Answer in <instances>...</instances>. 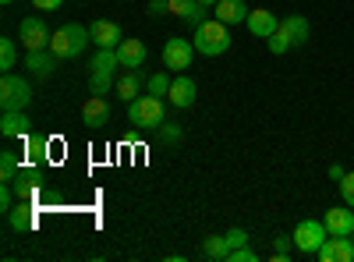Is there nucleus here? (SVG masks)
Here are the masks:
<instances>
[{
  "instance_id": "f257e3e1",
  "label": "nucleus",
  "mask_w": 354,
  "mask_h": 262,
  "mask_svg": "<svg viewBox=\"0 0 354 262\" xmlns=\"http://www.w3.org/2000/svg\"><path fill=\"white\" fill-rule=\"evenodd\" d=\"M88 43H93V32H88V25H61L57 32L50 36V50L57 61H75V57H82L88 50Z\"/></svg>"
},
{
  "instance_id": "f03ea898",
  "label": "nucleus",
  "mask_w": 354,
  "mask_h": 262,
  "mask_svg": "<svg viewBox=\"0 0 354 262\" xmlns=\"http://www.w3.org/2000/svg\"><path fill=\"white\" fill-rule=\"evenodd\" d=\"M117 50H106V46H96L93 53V64H88V93L93 96H106L113 85H117Z\"/></svg>"
},
{
  "instance_id": "7ed1b4c3",
  "label": "nucleus",
  "mask_w": 354,
  "mask_h": 262,
  "mask_svg": "<svg viewBox=\"0 0 354 262\" xmlns=\"http://www.w3.org/2000/svg\"><path fill=\"white\" fill-rule=\"evenodd\" d=\"M128 121L135 128H145V131H160L167 124V106H163V96H153L145 93L138 100L128 103Z\"/></svg>"
},
{
  "instance_id": "20e7f679",
  "label": "nucleus",
  "mask_w": 354,
  "mask_h": 262,
  "mask_svg": "<svg viewBox=\"0 0 354 262\" xmlns=\"http://www.w3.org/2000/svg\"><path fill=\"white\" fill-rule=\"evenodd\" d=\"M230 25H223L220 18L213 21H202L198 28H192V43H195V53L202 57H220L230 50V32H227Z\"/></svg>"
},
{
  "instance_id": "39448f33",
  "label": "nucleus",
  "mask_w": 354,
  "mask_h": 262,
  "mask_svg": "<svg viewBox=\"0 0 354 262\" xmlns=\"http://www.w3.org/2000/svg\"><path fill=\"white\" fill-rule=\"evenodd\" d=\"M28 103H32V85H28V78L8 71L0 78V110H25Z\"/></svg>"
},
{
  "instance_id": "423d86ee",
  "label": "nucleus",
  "mask_w": 354,
  "mask_h": 262,
  "mask_svg": "<svg viewBox=\"0 0 354 262\" xmlns=\"http://www.w3.org/2000/svg\"><path fill=\"white\" fill-rule=\"evenodd\" d=\"M326 238H330V230H326L322 220H301L298 227H294V248H298L301 255H315Z\"/></svg>"
},
{
  "instance_id": "0eeeda50",
  "label": "nucleus",
  "mask_w": 354,
  "mask_h": 262,
  "mask_svg": "<svg viewBox=\"0 0 354 262\" xmlns=\"http://www.w3.org/2000/svg\"><path fill=\"white\" fill-rule=\"evenodd\" d=\"M192 50H195V43H188V39H181V36H170V39L163 43V68L174 71V75L188 71V68H192Z\"/></svg>"
},
{
  "instance_id": "6e6552de",
  "label": "nucleus",
  "mask_w": 354,
  "mask_h": 262,
  "mask_svg": "<svg viewBox=\"0 0 354 262\" xmlns=\"http://www.w3.org/2000/svg\"><path fill=\"white\" fill-rule=\"evenodd\" d=\"M18 36H21V46H25V50H50V36H53V32L43 25V18L28 15V18H21Z\"/></svg>"
},
{
  "instance_id": "1a4fd4ad",
  "label": "nucleus",
  "mask_w": 354,
  "mask_h": 262,
  "mask_svg": "<svg viewBox=\"0 0 354 262\" xmlns=\"http://www.w3.org/2000/svg\"><path fill=\"white\" fill-rule=\"evenodd\" d=\"M315 255L322 262H354V234H330Z\"/></svg>"
},
{
  "instance_id": "9d476101",
  "label": "nucleus",
  "mask_w": 354,
  "mask_h": 262,
  "mask_svg": "<svg viewBox=\"0 0 354 262\" xmlns=\"http://www.w3.org/2000/svg\"><path fill=\"white\" fill-rule=\"evenodd\" d=\"M145 82H149V78L142 75V68H131V71H124V68H121V75H117V85H113V93H117V100H121V103H131V100H138V96H142Z\"/></svg>"
},
{
  "instance_id": "9b49d317",
  "label": "nucleus",
  "mask_w": 354,
  "mask_h": 262,
  "mask_svg": "<svg viewBox=\"0 0 354 262\" xmlns=\"http://www.w3.org/2000/svg\"><path fill=\"white\" fill-rule=\"evenodd\" d=\"M88 32H93V43L96 46H106V50H117L121 46V25L117 21H110V18H100V21H93L88 25Z\"/></svg>"
},
{
  "instance_id": "f8f14e48",
  "label": "nucleus",
  "mask_w": 354,
  "mask_h": 262,
  "mask_svg": "<svg viewBox=\"0 0 354 262\" xmlns=\"http://www.w3.org/2000/svg\"><path fill=\"white\" fill-rule=\"evenodd\" d=\"M82 121H85L88 128L110 124V103H106V96H88V100L82 103Z\"/></svg>"
},
{
  "instance_id": "ddd939ff",
  "label": "nucleus",
  "mask_w": 354,
  "mask_h": 262,
  "mask_svg": "<svg viewBox=\"0 0 354 262\" xmlns=\"http://www.w3.org/2000/svg\"><path fill=\"white\" fill-rule=\"evenodd\" d=\"M248 32L252 36H259V39H270L277 28H280V21H277V15L273 11H266V8H255V11H248Z\"/></svg>"
},
{
  "instance_id": "4468645a",
  "label": "nucleus",
  "mask_w": 354,
  "mask_h": 262,
  "mask_svg": "<svg viewBox=\"0 0 354 262\" xmlns=\"http://www.w3.org/2000/svg\"><path fill=\"white\" fill-rule=\"evenodd\" d=\"M25 68L32 78H50L57 68V57L53 50H25Z\"/></svg>"
},
{
  "instance_id": "2eb2a0df",
  "label": "nucleus",
  "mask_w": 354,
  "mask_h": 262,
  "mask_svg": "<svg viewBox=\"0 0 354 262\" xmlns=\"http://www.w3.org/2000/svg\"><path fill=\"white\" fill-rule=\"evenodd\" d=\"M322 223H326L330 234H354V209L347 206V202L344 206H333V209H326Z\"/></svg>"
},
{
  "instance_id": "dca6fc26",
  "label": "nucleus",
  "mask_w": 354,
  "mask_h": 262,
  "mask_svg": "<svg viewBox=\"0 0 354 262\" xmlns=\"http://www.w3.org/2000/svg\"><path fill=\"white\" fill-rule=\"evenodd\" d=\"M145 57H149V50H145L142 39H121V46H117V61H121L124 71L142 68V64H145Z\"/></svg>"
},
{
  "instance_id": "f3484780",
  "label": "nucleus",
  "mask_w": 354,
  "mask_h": 262,
  "mask_svg": "<svg viewBox=\"0 0 354 262\" xmlns=\"http://www.w3.org/2000/svg\"><path fill=\"white\" fill-rule=\"evenodd\" d=\"M167 96H170V103H174L177 110H188V106L195 103L198 89H195V82H192V78L181 71V75L174 78V85H170V93H167Z\"/></svg>"
},
{
  "instance_id": "a211bd4d",
  "label": "nucleus",
  "mask_w": 354,
  "mask_h": 262,
  "mask_svg": "<svg viewBox=\"0 0 354 262\" xmlns=\"http://www.w3.org/2000/svg\"><path fill=\"white\" fill-rule=\"evenodd\" d=\"M213 18H220L223 25H245L248 21V4L245 0H216Z\"/></svg>"
},
{
  "instance_id": "6ab92c4d",
  "label": "nucleus",
  "mask_w": 354,
  "mask_h": 262,
  "mask_svg": "<svg viewBox=\"0 0 354 262\" xmlns=\"http://www.w3.org/2000/svg\"><path fill=\"white\" fill-rule=\"evenodd\" d=\"M280 28L287 32V39H290L294 46H305L308 36H312V25H308L305 15H287V18H280Z\"/></svg>"
},
{
  "instance_id": "aec40b11",
  "label": "nucleus",
  "mask_w": 354,
  "mask_h": 262,
  "mask_svg": "<svg viewBox=\"0 0 354 262\" xmlns=\"http://www.w3.org/2000/svg\"><path fill=\"white\" fill-rule=\"evenodd\" d=\"M28 121L25 110H4V118H0V135L4 138H25L28 135Z\"/></svg>"
},
{
  "instance_id": "412c9836",
  "label": "nucleus",
  "mask_w": 354,
  "mask_h": 262,
  "mask_svg": "<svg viewBox=\"0 0 354 262\" xmlns=\"http://www.w3.org/2000/svg\"><path fill=\"white\" fill-rule=\"evenodd\" d=\"M8 223H11V230H32L36 227V209H32V202H18V206L8 213Z\"/></svg>"
},
{
  "instance_id": "4be33fe9",
  "label": "nucleus",
  "mask_w": 354,
  "mask_h": 262,
  "mask_svg": "<svg viewBox=\"0 0 354 262\" xmlns=\"http://www.w3.org/2000/svg\"><path fill=\"white\" fill-rule=\"evenodd\" d=\"M11 185H15V195H18V202H32V195H36V174H28V170L21 174V170H18Z\"/></svg>"
},
{
  "instance_id": "5701e85b",
  "label": "nucleus",
  "mask_w": 354,
  "mask_h": 262,
  "mask_svg": "<svg viewBox=\"0 0 354 262\" xmlns=\"http://www.w3.org/2000/svg\"><path fill=\"white\" fill-rule=\"evenodd\" d=\"M202 255H205V259H220V262H227V255H230L227 238H220V234L205 238V241H202Z\"/></svg>"
},
{
  "instance_id": "b1692460",
  "label": "nucleus",
  "mask_w": 354,
  "mask_h": 262,
  "mask_svg": "<svg viewBox=\"0 0 354 262\" xmlns=\"http://www.w3.org/2000/svg\"><path fill=\"white\" fill-rule=\"evenodd\" d=\"M15 64H18V46H15V39L4 36V39H0V71L8 75Z\"/></svg>"
},
{
  "instance_id": "393cba45",
  "label": "nucleus",
  "mask_w": 354,
  "mask_h": 262,
  "mask_svg": "<svg viewBox=\"0 0 354 262\" xmlns=\"http://www.w3.org/2000/svg\"><path fill=\"white\" fill-rule=\"evenodd\" d=\"M170 85H174V78H170L167 71H156V75H149V82H145V93L167 96V93H170Z\"/></svg>"
},
{
  "instance_id": "a878e982",
  "label": "nucleus",
  "mask_w": 354,
  "mask_h": 262,
  "mask_svg": "<svg viewBox=\"0 0 354 262\" xmlns=\"http://www.w3.org/2000/svg\"><path fill=\"white\" fill-rule=\"evenodd\" d=\"M18 170H21V163H18V156H15L11 149L0 153V181H15Z\"/></svg>"
},
{
  "instance_id": "bb28decb",
  "label": "nucleus",
  "mask_w": 354,
  "mask_h": 262,
  "mask_svg": "<svg viewBox=\"0 0 354 262\" xmlns=\"http://www.w3.org/2000/svg\"><path fill=\"white\" fill-rule=\"evenodd\" d=\"M290 252H294V234H277L273 238V259L277 262H287Z\"/></svg>"
},
{
  "instance_id": "cd10ccee",
  "label": "nucleus",
  "mask_w": 354,
  "mask_h": 262,
  "mask_svg": "<svg viewBox=\"0 0 354 262\" xmlns=\"http://www.w3.org/2000/svg\"><path fill=\"white\" fill-rule=\"evenodd\" d=\"M266 46H270V53H273V57H283L287 50H294V43L287 39V32H283V28H277V32H273L270 39H266Z\"/></svg>"
},
{
  "instance_id": "c85d7f7f",
  "label": "nucleus",
  "mask_w": 354,
  "mask_h": 262,
  "mask_svg": "<svg viewBox=\"0 0 354 262\" xmlns=\"http://www.w3.org/2000/svg\"><path fill=\"white\" fill-rule=\"evenodd\" d=\"M167 4H170V15H177V18H192V11L198 8V0H167Z\"/></svg>"
},
{
  "instance_id": "c756f323",
  "label": "nucleus",
  "mask_w": 354,
  "mask_h": 262,
  "mask_svg": "<svg viewBox=\"0 0 354 262\" xmlns=\"http://www.w3.org/2000/svg\"><path fill=\"white\" fill-rule=\"evenodd\" d=\"M25 153H28V163H39L43 160V138L25 135Z\"/></svg>"
},
{
  "instance_id": "7c9ffc66",
  "label": "nucleus",
  "mask_w": 354,
  "mask_h": 262,
  "mask_svg": "<svg viewBox=\"0 0 354 262\" xmlns=\"http://www.w3.org/2000/svg\"><path fill=\"white\" fill-rule=\"evenodd\" d=\"M0 209H4V213L15 209V185L11 181H0Z\"/></svg>"
},
{
  "instance_id": "2f4dec72",
  "label": "nucleus",
  "mask_w": 354,
  "mask_h": 262,
  "mask_svg": "<svg viewBox=\"0 0 354 262\" xmlns=\"http://www.w3.org/2000/svg\"><path fill=\"white\" fill-rule=\"evenodd\" d=\"M160 138H163L167 145H177V142H181V138H185V131H181V128H177V124H170V121H167V124L160 128Z\"/></svg>"
},
{
  "instance_id": "473e14b6",
  "label": "nucleus",
  "mask_w": 354,
  "mask_h": 262,
  "mask_svg": "<svg viewBox=\"0 0 354 262\" xmlns=\"http://www.w3.org/2000/svg\"><path fill=\"white\" fill-rule=\"evenodd\" d=\"M340 198L354 209V174H344V181H340Z\"/></svg>"
},
{
  "instance_id": "72a5a7b5",
  "label": "nucleus",
  "mask_w": 354,
  "mask_h": 262,
  "mask_svg": "<svg viewBox=\"0 0 354 262\" xmlns=\"http://www.w3.org/2000/svg\"><path fill=\"white\" fill-rule=\"evenodd\" d=\"M259 255L248 248V245H241V248H230V255H227V262H255Z\"/></svg>"
},
{
  "instance_id": "f704fd0d",
  "label": "nucleus",
  "mask_w": 354,
  "mask_h": 262,
  "mask_svg": "<svg viewBox=\"0 0 354 262\" xmlns=\"http://www.w3.org/2000/svg\"><path fill=\"white\" fill-rule=\"evenodd\" d=\"M223 238H227V245H230V248H241V245H248V234H245L241 227H230Z\"/></svg>"
},
{
  "instance_id": "c9c22d12",
  "label": "nucleus",
  "mask_w": 354,
  "mask_h": 262,
  "mask_svg": "<svg viewBox=\"0 0 354 262\" xmlns=\"http://www.w3.org/2000/svg\"><path fill=\"white\" fill-rule=\"evenodd\" d=\"M61 4H64V0H32V8H36V11H57Z\"/></svg>"
},
{
  "instance_id": "e433bc0d",
  "label": "nucleus",
  "mask_w": 354,
  "mask_h": 262,
  "mask_svg": "<svg viewBox=\"0 0 354 262\" xmlns=\"http://www.w3.org/2000/svg\"><path fill=\"white\" fill-rule=\"evenodd\" d=\"M167 11H170L167 0H149V15H153V18H160V15H167Z\"/></svg>"
},
{
  "instance_id": "4c0bfd02",
  "label": "nucleus",
  "mask_w": 354,
  "mask_h": 262,
  "mask_svg": "<svg viewBox=\"0 0 354 262\" xmlns=\"http://www.w3.org/2000/svg\"><path fill=\"white\" fill-rule=\"evenodd\" d=\"M344 174H347V170H344V163H330V181H337V185H340V181H344Z\"/></svg>"
},
{
  "instance_id": "58836bf2",
  "label": "nucleus",
  "mask_w": 354,
  "mask_h": 262,
  "mask_svg": "<svg viewBox=\"0 0 354 262\" xmlns=\"http://www.w3.org/2000/svg\"><path fill=\"white\" fill-rule=\"evenodd\" d=\"M198 4H205V8H216V0H198Z\"/></svg>"
},
{
  "instance_id": "ea45409f",
  "label": "nucleus",
  "mask_w": 354,
  "mask_h": 262,
  "mask_svg": "<svg viewBox=\"0 0 354 262\" xmlns=\"http://www.w3.org/2000/svg\"><path fill=\"white\" fill-rule=\"evenodd\" d=\"M0 4H4V8H8V4H15V0H0Z\"/></svg>"
}]
</instances>
